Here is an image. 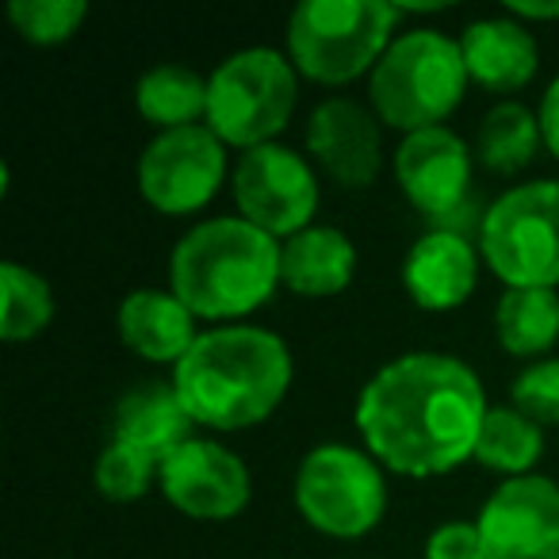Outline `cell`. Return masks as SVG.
Segmentation results:
<instances>
[{"instance_id":"6da1fadb","label":"cell","mask_w":559,"mask_h":559,"mask_svg":"<svg viewBox=\"0 0 559 559\" xmlns=\"http://www.w3.org/2000/svg\"><path fill=\"white\" fill-rule=\"evenodd\" d=\"M483 383L464 360L411 353L383 365L365 383L357 429L368 452L399 475H444L467 456L487 421Z\"/></svg>"},{"instance_id":"7a4b0ae2","label":"cell","mask_w":559,"mask_h":559,"mask_svg":"<svg viewBox=\"0 0 559 559\" xmlns=\"http://www.w3.org/2000/svg\"><path fill=\"white\" fill-rule=\"evenodd\" d=\"M185 411L195 426L246 429L264 421L292 388V353L261 326H226L195 337L173 368Z\"/></svg>"},{"instance_id":"3957f363","label":"cell","mask_w":559,"mask_h":559,"mask_svg":"<svg viewBox=\"0 0 559 559\" xmlns=\"http://www.w3.org/2000/svg\"><path fill=\"white\" fill-rule=\"evenodd\" d=\"M169 284L195 319H241L276 292L280 246L246 218H211L177 241Z\"/></svg>"},{"instance_id":"277c9868","label":"cell","mask_w":559,"mask_h":559,"mask_svg":"<svg viewBox=\"0 0 559 559\" xmlns=\"http://www.w3.org/2000/svg\"><path fill=\"white\" fill-rule=\"evenodd\" d=\"M464 88V50L441 32L403 35L372 70L376 116L406 134L441 127V119L460 108Z\"/></svg>"},{"instance_id":"5b68a950","label":"cell","mask_w":559,"mask_h":559,"mask_svg":"<svg viewBox=\"0 0 559 559\" xmlns=\"http://www.w3.org/2000/svg\"><path fill=\"white\" fill-rule=\"evenodd\" d=\"M403 12L388 0H304L288 20V50L304 78L345 85L376 70Z\"/></svg>"},{"instance_id":"8992f818","label":"cell","mask_w":559,"mask_h":559,"mask_svg":"<svg viewBox=\"0 0 559 559\" xmlns=\"http://www.w3.org/2000/svg\"><path fill=\"white\" fill-rule=\"evenodd\" d=\"M299 100V81L280 50L249 47L230 55L207 81V123L223 146H269Z\"/></svg>"},{"instance_id":"52a82bcc","label":"cell","mask_w":559,"mask_h":559,"mask_svg":"<svg viewBox=\"0 0 559 559\" xmlns=\"http://www.w3.org/2000/svg\"><path fill=\"white\" fill-rule=\"evenodd\" d=\"M479 246L506 288L559 284V180L510 188L483 211Z\"/></svg>"},{"instance_id":"ba28073f","label":"cell","mask_w":559,"mask_h":559,"mask_svg":"<svg viewBox=\"0 0 559 559\" xmlns=\"http://www.w3.org/2000/svg\"><path fill=\"white\" fill-rule=\"evenodd\" d=\"M296 506L319 533L353 540L380 525L388 510V487L380 467L365 452L349 444H322L299 464Z\"/></svg>"},{"instance_id":"9c48e42d","label":"cell","mask_w":559,"mask_h":559,"mask_svg":"<svg viewBox=\"0 0 559 559\" xmlns=\"http://www.w3.org/2000/svg\"><path fill=\"white\" fill-rule=\"evenodd\" d=\"M234 203L246 223L261 226L272 238H296L311 226L319 207V180L304 154L269 142L241 154L234 169Z\"/></svg>"},{"instance_id":"30bf717a","label":"cell","mask_w":559,"mask_h":559,"mask_svg":"<svg viewBox=\"0 0 559 559\" xmlns=\"http://www.w3.org/2000/svg\"><path fill=\"white\" fill-rule=\"evenodd\" d=\"M226 173L223 139L211 127L162 131L139 162V188L150 207L165 215H188L215 200Z\"/></svg>"},{"instance_id":"8fae6325","label":"cell","mask_w":559,"mask_h":559,"mask_svg":"<svg viewBox=\"0 0 559 559\" xmlns=\"http://www.w3.org/2000/svg\"><path fill=\"white\" fill-rule=\"evenodd\" d=\"M475 525L487 559H559V487L544 475L502 483Z\"/></svg>"},{"instance_id":"7c38bea8","label":"cell","mask_w":559,"mask_h":559,"mask_svg":"<svg viewBox=\"0 0 559 559\" xmlns=\"http://www.w3.org/2000/svg\"><path fill=\"white\" fill-rule=\"evenodd\" d=\"M162 490L180 513L195 521H226L246 510L249 472L230 449L192 437L162 460Z\"/></svg>"},{"instance_id":"4fadbf2b","label":"cell","mask_w":559,"mask_h":559,"mask_svg":"<svg viewBox=\"0 0 559 559\" xmlns=\"http://www.w3.org/2000/svg\"><path fill=\"white\" fill-rule=\"evenodd\" d=\"M395 177L403 185L406 200L421 211L426 218L441 223V218L456 215L472 195V154H467L464 139L452 134L449 127H429V131H414L395 150Z\"/></svg>"},{"instance_id":"5bb4252c","label":"cell","mask_w":559,"mask_h":559,"mask_svg":"<svg viewBox=\"0 0 559 559\" xmlns=\"http://www.w3.org/2000/svg\"><path fill=\"white\" fill-rule=\"evenodd\" d=\"M307 150L342 188H368L380 177V127L357 100H322L307 123Z\"/></svg>"},{"instance_id":"9a60e30c","label":"cell","mask_w":559,"mask_h":559,"mask_svg":"<svg viewBox=\"0 0 559 559\" xmlns=\"http://www.w3.org/2000/svg\"><path fill=\"white\" fill-rule=\"evenodd\" d=\"M479 261L467 238L449 230H429L411 246L403 261V284L426 311H452L475 292Z\"/></svg>"},{"instance_id":"2e32d148","label":"cell","mask_w":559,"mask_h":559,"mask_svg":"<svg viewBox=\"0 0 559 559\" xmlns=\"http://www.w3.org/2000/svg\"><path fill=\"white\" fill-rule=\"evenodd\" d=\"M195 314L180 304L173 292H131V296L119 304V337H123L127 349H134L139 357L157 360V365H180L188 349L195 345L192 330Z\"/></svg>"},{"instance_id":"e0dca14e","label":"cell","mask_w":559,"mask_h":559,"mask_svg":"<svg viewBox=\"0 0 559 559\" xmlns=\"http://www.w3.org/2000/svg\"><path fill=\"white\" fill-rule=\"evenodd\" d=\"M467 78L490 93H513L536 73V43L518 20H475L460 39Z\"/></svg>"},{"instance_id":"ac0fdd59","label":"cell","mask_w":559,"mask_h":559,"mask_svg":"<svg viewBox=\"0 0 559 559\" xmlns=\"http://www.w3.org/2000/svg\"><path fill=\"white\" fill-rule=\"evenodd\" d=\"M192 414L185 411L173 383H142L123 395L116 411V441L146 452L157 464L192 441Z\"/></svg>"},{"instance_id":"d6986e66","label":"cell","mask_w":559,"mask_h":559,"mask_svg":"<svg viewBox=\"0 0 559 559\" xmlns=\"http://www.w3.org/2000/svg\"><path fill=\"white\" fill-rule=\"evenodd\" d=\"M357 272V249L334 226H307L280 246V280L296 296H337Z\"/></svg>"},{"instance_id":"ffe728a7","label":"cell","mask_w":559,"mask_h":559,"mask_svg":"<svg viewBox=\"0 0 559 559\" xmlns=\"http://www.w3.org/2000/svg\"><path fill=\"white\" fill-rule=\"evenodd\" d=\"M498 342L513 357H536L559 342L556 288H506L495 311Z\"/></svg>"},{"instance_id":"44dd1931","label":"cell","mask_w":559,"mask_h":559,"mask_svg":"<svg viewBox=\"0 0 559 559\" xmlns=\"http://www.w3.org/2000/svg\"><path fill=\"white\" fill-rule=\"evenodd\" d=\"M134 104H139L142 119L162 131L195 127V119L207 116V81L185 66H157V70L142 73Z\"/></svg>"},{"instance_id":"7402d4cb","label":"cell","mask_w":559,"mask_h":559,"mask_svg":"<svg viewBox=\"0 0 559 559\" xmlns=\"http://www.w3.org/2000/svg\"><path fill=\"white\" fill-rule=\"evenodd\" d=\"M540 452L544 433L533 418H525L518 406H490L487 421L479 429V441H475V460L483 467L521 479L540 460Z\"/></svg>"},{"instance_id":"603a6c76","label":"cell","mask_w":559,"mask_h":559,"mask_svg":"<svg viewBox=\"0 0 559 559\" xmlns=\"http://www.w3.org/2000/svg\"><path fill=\"white\" fill-rule=\"evenodd\" d=\"M540 142H544L540 116H533L525 104H513V100L495 104L479 123V162L490 173L510 177V173L525 169L533 162Z\"/></svg>"},{"instance_id":"cb8c5ba5","label":"cell","mask_w":559,"mask_h":559,"mask_svg":"<svg viewBox=\"0 0 559 559\" xmlns=\"http://www.w3.org/2000/svg\"><path fill=\"white\" fill-rule=\"evenodd\" d=\"M0 292H4V307H0V337L4 342H32L55 319V296L39 272L4 261L0 264Z\"/></svg>"},{"instance_id":"d4e9b609","label":"cell","mask_w":559,"mask_h":559,"mask_svg":"<svg viewBox=\"0 0 559 559\" xmlns=\"http://www.w3.org/2000/svg\"><path fill=\"white\" fill-rule=\"evenodd\" d=\"M9 16L24 39L39 43V47H55L85 24L88 4L85 0H12Z\"/></svg>"},{"instance_id":"484cf974","label":"cell","mask_w":559,"mask_h":559,"mask_svg":"<svg viewBox=\"0 0 559 559\" xmlns=\"http://www.w3.org/2000/svg\"><path fill=\"white\" fill-rule=\"evenodd\" d=\"M154 472H162L154 456L131 449L123 441H111L108 449L96 460V490L111 502H134V498L146 495Z\"/></svg>"},{"instance_id":"4316f807","label":"cell","mask_w":559,"mask_h":559,"mask_svg":"<svg viewBox=\"0 0 559 559\" xmlns=\"http://www.w3.org/2000/svg\"><path fill=\"white\" fill-rule=\"evenodd\" d=\"M510 395H513V406H518L525 418H533L536 426H540V421L559 426V360H540V365L525 368V372L513 380Z\"/></svg>"},{"instance_id":"83f0119b","label":"cell","mask_w":559,"mask_h":559,"mask_svg":"<svg viewBox=\"0 0 559 559\" xmlns=\"http://www.w3.org/2000/svg\"><path fill=\"white\" fill-rule=\"evenodd\" d=\"M426 559H487L479 525H467V521H449V525H441L426 540Z\"/></svg>"},{"instance_id":"f1b7e54d","label":"cell","mask_w":559,"mask_h":559,"mask_svg":"<svg viewBox=\"0 0 559 559\" xmlns=\"http://www.w3.org/2000/svg\"><path fill=\"white\" fill-rule=\"evenodd\" d=\"M540 134H544V146L559 157V78L551 81L540 100Z\"/></svg>"},{"instance_id":"f546056e","label":"cell","mask_w":559,"mask_h":559,"mask_svg":"<svg viewBox=\"0 0 559 559\" xmlns=\"http://www.w3.org/2000/svg\"><path fill=\"white\" fill-rule=\"evenodd\" d=\"M510 12L521 20H559V4H533V0H510Z\"/></svg>"}]
</instances>
